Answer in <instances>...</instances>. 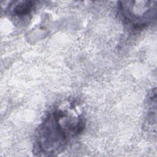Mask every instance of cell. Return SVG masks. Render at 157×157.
<instances>
[{"label": "cell", "mask_w": 157, "mask_h": 157, "mask_svg": "<svg viewBox=\"0 0 157 157\" xmlns=\"http://www.w3.org/2000/svg\"><path fill=\"white\" fill-rule=\"evenodd\" d=\"M83 120L67 112L56 110L50 113L39 129L36 145L40 153L55 155L63 151L70 136L80 132Z\"/></svg>", "instance_id": "1"}, {"label": "cell", "mask_w": 157, "mask_h": 157, "mask_svg": "<svg viewBox=\"0 0 157 157\" xmlns=\"http://www.w3.org/2000/svg\"><path fill=\"white\" fill-rule=\"evenodd\" d=\"M33 7V3L30 1H21L17 3L12 8V13L16 15H26L31 12Z\"/></svg>", "instance_id": "3"}, {"label": "cell", "mask_w": 157, "mask_h": 157, "mask_svg": "<svg viewBox=\"0 0 157 157\" xmlns=\"http://www.w3.org/2000/svg\"><path fill=\"white\" fill-rule=\"evenodd\" d=\"M155 1H127L121 5L124 19L135 28H142L148 25L156 14Z\"/></svg>", "instance_id": "2"}]
</instances>
